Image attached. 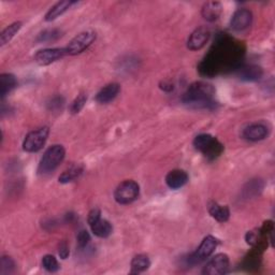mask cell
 I'll return each mask as SVG.
<instances>
[{
  "label": "cell",
  "mask_w": 275,
  "mask_h": 275,
  "mask_svg": "<svg viewBox=\"0 0 275 275\" xmlns=\"http://www.w3.org/2000/svg\"><path fill=\"white\" fill-rule=\"evenodd\" d=\"M214 95L215 89L212 85L204 82H196L183 96V102L192 109H212L216 105Z\"/></svg>",
  "instance_id": "1"
},
{
  "label": "cell",
  "mask_w": 275,
  "mask_h": 275,
  "mask_svg": "<svg viewBox=\"0 0 275 275\" xmlns=\"http://www.w3.org/2000/svg\"><path fill=\"white\" fill-rule=\"evenodd\" d=\"M194 146L209 159H216L224 152V145L216 138L208 133L199 134L195 138Z\"/></svg>",
  "instance_id": "2"
},
{
  "label": "cell",
  "mask_w": 275,
  "mask_h": 275,
  "mask_svg": "<svg viewBox=\"0 0 275 275\" xmlns=\"http://www.w3.org/2000/svg\"><path fill=\"white\" fill-rule=\"evenodd\" d=\"M66 151L61 145H53L45 151L43 157L40 160L38 172L39 174H50L55 171L65 158Z\"/></svg>",
  "instance_id": "3"
},
{
  "label": "cell",
  "mask_w": 275,
  "mask_h": 275,
  "mask_svg": "<svg viewBox=\"0 0 275 275\" xmlns=\"http://www.w3.org/2000/svg\"><path fill=\"white\" fill-rule=\"evenodd\" d=\"M140 187L134 181H125L117 186L114 192V198L117 203L129 204L139 197Z\"/></svg>",
  "instance_id": "4"
},
{
  "label": "cell",
  "mask_w": 275,
  "mask_h": 275,
  "mask_svg": "<svg viewBox=\"0 0 275 275\" xmlns=\"http://www.w3.org/2000/svg\"><path fill=\"white\" fill-rule=\"evenodd\" d=\"M50 133L49 127H42L33 130L26 135L23 142V150L28 153H36L40 151L48 140Z\"/></svg>",
  "instance_id": "5"
},
{
  "label": "cell",
  "mask_w": 275,
  "mask_h": 275,
  "mask_svg": "<svg viewBox=\"0 0 275 275\" xmlns=\"http://www.w3.org/2000/svg\"><path fill=\"white\" fill-rule=\"evenodd\" d=\"M96 40V32L87 30L81 32L73 38L66 47L68 55H78L88 49Z\"/></svg>",
  "instance_id": "6"
},
{
  "label": "cell",
  "mask_w": 275,
  "mask_h": 275,
  "mask_svg": "<svg viewBox=\"0 0 275 275\" xmlns=\"http://www.w3.org/2000/svg\"><path fill=\"white\" fill-rule=\"evenodd\" d=\"M217 244H218V242L214 236H212V235L205 236L203 241L201 242L200 246L198 247L196 253L190 256L188 261L190 263H197V262H200V261L209 258L210 256L212 255L214 253V251L216 250Z\"/></svg>",
  "instance_id": "7"
},
{
  "label": "cell",
  "mask_w": 275,
  "mask_h": 275,
  "mask_svg": "<svg viewBox=\"0 0 275 275\" xmlns=\"http://www.w3.org/2000/svg\"><path fill=\"white\" fill-rule=\"evenodd\" d=\"M68 53L66 48L65 49H44L37 52L35 55V60L40 66H49L51 63L55 62L56 60L66 56Z\"/></svg>",
  "instance_id": "8"
},
{
  "label": "cell",
  "mask_w": 275,
  "mask_h": 275,
  "mask_svg": "<svg viewBox=\"0 0 275 275\" xmlns=\"http://www.w3.org/2000/svg\"><path fill=\"white\" fill-rule=\"evenodd\" d=\"M229 269V258L226 254H218L211 259L204 267L203 274L223 275Z\"/></svg>",
  "instance_id": "9"
},
{
  "label": "cell",
  "mask_w": 275,
  "mask_h": 275,
  "mask_svg": "<svg viewBox=\"0 0 275 275\" xmlns=\"http://www.w3.org/2000/svg\"><path fill=\"white\" fill-rule=\"evenodd\" d=\"M253 22V14L247 9H239L234 12L231 18V28L235 31H243L249 28Z\"/></svg>",
  "instance_id": "10"
},
{
  "label": "cell",
  "mask_w": 275,
  "mask_h": 275,
  "mask_svg": "<svg viewBox=\"0 0 275 275\" xmlns=\"http://www.w3.org/2000/svg\"><path fill=\"white\" fill-rule=\"evenodd\" d=\"M210 30L207 27H199L190 35L187 41V48L191 51H199L202 49L210 39Z\"/></svg>",
  "instance_id": "11"
},
{
  "label": "cell",
  "mask_w": 275,
  "mask_h": 275,
  "mask_svg": "<svg viewBox=\"0 0 275 275\" xmlns=\"http://www.w3.org/2000/svg\"><path fill=\"white\" fill-rule=\"evenodd\" d=\"M267 135H268V128L263 124H252L250 126H247L243 131V136L245 138V139L249 141H253V142L261 141L265 139Z\"/></svg>",
  "instance_id": "12"
},
{
  "label": "cell",
  "mask_w": 275,
  "mask_h": 275,
  "mask_svg": "<svg viewBox=\"0 0 275 275\" xmlns=\"http://www.w3.org/2000/svg\"><path fill=\"white\" fill-rule=\"evenodd\" d=\"M188 182V174L183 170H172L166 177V184L171 189H179Z\"/></svg>",
  "instance_id": "13"
},
{
  "label": "cell",
  "mask_w": 275,
  "mask_h": 275,
  "mask_svg": "<svg viewBox=\"0 0 275 275\" xmlns=\"http://www.w3.org/2000/svg\"><path fill=\"white\" fill-rule=\"evenodd\" d=\"M121 90V86L117 83H111L106 85L104 88L100 89L99 93L96 96V100L101 105H106L113 101L117 97L118 93Z\"/></svg>",
  "instance_id": "14"
},
{
  "label": "cell",
  "mask_w": 275,
  "mask_h": 275,
  "mask_svg": "<svg viewBox=\"0 0 275 275\" xmlns=\"http://www.w3.org/2000/svg\"><path fill=\"white\" fill-rule=\"evenodd\" d=\"M236 75L243 81L254 82V81H258L262 77L263 71L259 66L250 65V66H242L237 68Z\"/></svg>",
  "instance_id": "15"
},
{
  "label": "cell",
  "mask_w": 275,
  "mask_h": 275,
  "mask_svg": "<svg viewBox=\"0 0 275 275\" xmlns=\"http://www.w3.org/2000/svg\"><path fill=\"white\" fill-rule=\"evenodd\" d=\"M223 11V6L221 3L218 2H209L204 4L202 7V11L201 14L209 22H214L217 18L221 16Z\"/></svg>",
  "instance_id": "16"
},
{
  "label": "cell",
  "mask_w": 275,
  "mask_h": 275,
  "mask_svg": "<svg viewBox=\"0 0 275 275\" xmlns=\"http://www.w3.org/2000/svg\"><path fill=\"white\" fill-rule=\"evenodd\" d=\"M75 4L77 3L72 2V0H62V2H59L56 5H54L49 10L47 15H45V21L52 22L54 20H56L58 16L65 13L68 9Z\"/></svg>",
  "instance_id": "17"
},
{
  "label": "cell",
  "mask_w": 275,
  "mask_h": 275,
  "mask_svg": "<svg viewBox=\"0 0 275 275\" xmlns=\"http://www.w3.org/2000/svg\"><path fill=\"white\" fill-rule=\"evenodd\" d=\"M89 226L93 233L99 237H108L109 235H111L113 231L112 225L110 224L107 219H102V218H99L97 222H95L94 224H91Z\"/></svg>",
  "instance_id": "18"
},
{
  "label": "cell",
  "mask_w": 275,
  "mask_h": 275,
  "mask_svg": "<svg viewBox=\"0 0 275 275\" xmlns=\"http://www.w3.org/2000/svg\"><path fill=\"white\" fill-rule=\"evenodd\" d=\"M209 213L219 223H225L229 219L230 212L225 205H219L217 202H211L209 204Z\"/></svg>",
  "instance_id": "19"
},
{
  "label": "cell",
  "mask_w": 275,
  "mask_h": 275,
  "mask_svg": "<svg viewBox=\"0 0 275 275\" xmlns=\"http://www.w3.org/2000/svg\"><path fill=\"white\" fill-rule=\"evenodd\" d=\"M17 85V80L13 75L10 73H3L0 76V94H2V99L13 90Z\"/></svg>",
  "instance_id": "20"
},
{
  "label": "cell",
  "mask_w": 275,
  "mask_h": 275,
  "mask_svg": "<svg viewBox=\"0 0 275 275\" xmlns=\"http://www.w3.org/2000/svg\"><path fill=\"white\" fill-rule=\"evenodd\" d=\"M22 28V23L21 22H15L11 24L10 26H8L7 28L0 35V45H5L7 43L10 42L13 37L20 31Z\"/></svg>",
  "instance_id": "21"
},
{
  "label": "cell",
  "mask_w": 275,
  "mask_h": 275,
  "mask_svg": "<svg viewBox=\"0 0 275 275\" xmlns=\"http://www.w3.org/2000/svg\"><path fill=\"white\" fill-rule=\"evenodd\" d=\"M151 265L150 258L146 255H138L131 261V272L140 273L148 270Z\"/></svg>",
  "instance_id": "22"
},
{
  "label": "cell",
  "mask_w": 275,
  "mask_h": 275,
  "mask_svg": "<svg viewBox=\"0 0 275 275\" xmlns=\"http://www.w3.org/2000/svg\"><path fill=\"white\" fill-rule=\"evenodd\" d=\"M82 171H83V168L81 166H71L68 170L62 172V174L59 177V183L66 184V183L75 181L77 178L81 176Z\"/></svg>",
  "instance_id": "23"
},
{
  "label": "cell",
  "mask_w": 275,
  "mask_h": 275,
  "mask_svg": "<svg viewBox=\"0 0 275 275\" xmlns=\"http://www.w3.org/2000/svg\"><path fill=\"white\" fill-rule=\"evenodd\" d=\"M59 37H61V32L57 29H49V30H44L38 36V39L37 41L38 42H51L57 40Z\"/></svg>",
  "instance_id": "24"
},
{
  "label": "cell",
  "mask_w": 275,
  "mask_h": 275,
  "mask_svg": "<svg viewBox=\"0 0 275 275\" xmlns=\"http://www.w3.org/2000/svg\"><path fill=\"white\" fill-rule=\"evenodd\" d=\"M43 268L49 272H56L59 269V264L57 259L52 255H45L42 259Z\"/></svg>",
  "instance_id": "25"
},
{
  "label": "cell",
  "mask_w": 275,
  "mask_h": 275,
  "mask_svg": "<svg viewBox=\"0 0 275 275\" xmlns=\"http://www.w3.org/2000/svg\"><path fill=\"white\" fill-rule=\"evenodd\" d=\"M87 97L85 94H81L79 95L75 100H73V102L71 104L70 107V111L72 114H78L79 112H81V110L84 108L85 104H86Z\"/></svg>",
  "instance_id": "26"
},
{
  "label": "cell",
  "mask_w": 275,
  "mask_h": 275,
  "mask_svg": "<svg viewBox=\"0 0 275 275\" xmlns=\"http://www.w3.org/2000/svg\"><path fill=\"white\" fill-rule=\"evenodd\" d=\"M263 184L260 180H254L253 182H250L247 184V187L244 189L246 192V197H251L252 194L254 192V195H257L262 190Z\"/></svg>",
  "instance_id": "27"
},
{
  "label": "cell",
  "mask_w": 275,
  "mask_h": 275,
  "mask_svg": "<svg viewBox=\"0 0 275 275\" xmlns=\"http://www.w3.org/2000/svg\"><path fill=\"white\" fill-rule=\"evenodd\" d=\"M2 267H0V273H2L3 275H6V274H10L14 271V261L10 258V257H7V256H4V257L2 258Z\"/></svg>",
  "instance_id": "28"
},
{
  "label": "cell",
  "mask_w": 275,
  "mask_h": 275,
  "mask_svg": "<svg viewBox=\"0 0 275 275\" xmlns=\"http://www.w3.org/2000/svg\"><path fill=\"white\" fill-rule=\"evenodd\" d=\"M77 240H78V244L80 247H83L87 246V244L89 243L90 241V235L89 233L86 231V230H81L77 236Z\"/></svg>",
  "instance_id": "29"
},
{
  "label": "cell",
  "mask_w": 275,
  "mask_h": 275,
  "mask_svg": "<svg viewBox=\"0 0 275 275\" xmlns=\"http://www.w3.org/2000/svg\"><path fill=\"white\" fill-rule=\"evenodd\" d=\"M63 104H65V100L62 97H55L49 102V108L52 111H58L62 109Z\"/></svg>",
  "instance_id": "30"
},
{
  "label": "cell",
  "mask_w": 275,
  "mask_h": 275,
  "mask_svg": "<svg viewBox=\"0 0 275 275\" xmlns=\"http://www.w3.org/2000/svg\"><path fill=\"white\" fill-rule=\"evenodd\" d=\"M58 254H59V257L61 259H66L68 258V256L70 254V251H69V246L67 244L66 241H63L59 244V247H58Z\"/></svg>",
  "instance_id": "31"
},
{
  "label": "cell",
  "mask_w": 275,
  "mask_h": 275,
  "mask_svg": "<svg viewBox=\"0 0 275 275\" xmlns=\"http://www.w3.org/2000/svg\"><path fill=\"white\" fill-rule=\"evenodd\" d=\"M273 230H274V224H273V222L268 221V222H265L262 225V227H261V229H260L259 231H260L261 234H263L265 236H268L270 233H273Z\"/></svg>",
  "instance_id": "32"
},
{
  "label": "cell",
  "mask_w": 275,
  "mask_h": 275,
  "mask_svg": "<svg viewBox=\"0 0 275 275\" xmlns=\"http://www.w3.org/2000/svg\"><path fill=\"white\" fill-rule=\"evenodd\" d=\"M99 218H101V212H100V210L98 209H94V210H91L89 214H88V224L91 225V224H94L95 222H97Z\"/></svg>",
  "instance_id": "33"
},
{
  "label": "cell",
  "mask_w": 275,
  "mask_h": 275,
  "mask_svg": "<svg viewBox=\"0 0 275 275\" xmlns=\"http://www.w3.org/2000/svg\"><path fill=\"white\" fill-rule=\"evenodd\" d=\"M164 86H160L162 89L164 90H172L173 89V86L171 84H167V83H163Z\"/></svg>",
  "instance_id": "34"
}]
</instances>
